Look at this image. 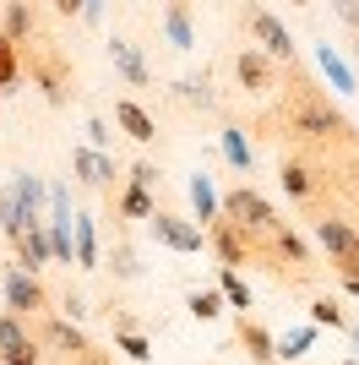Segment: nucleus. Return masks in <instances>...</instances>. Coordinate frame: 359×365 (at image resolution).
Here are the masks:
<instances>
[{"label":"nucleus","mask_w":359,"mask_h":365,"mask_svg":"<svg viewBox=\"0 0 359 365\" xmlns=\"http://www.w3.org/2000/svg\"><path fill=\"white\" fill-rule=\"evenodd\" d=\"M256 137L294 142L299 153H327V148H354V120L321 93V82L311 71L288 66L278 104L261 109V120H256Z\"/></svg>","instance_id":"nucleus-1"},{"label":"nucleus","mask_w":359,"mask_h":365,"mask_svg":"<svg viewBox=\"0 0 359 365\" xmlns=\"http://www.w3.org/2000/svg\"><path fill=\"white\" fill-rule=\"evenodd\" d=\"M28 55H22V66H28V82L38 93H44V104H71V88H76V66L71 55L60 44H49V38H33V44H22Z\"/></svg>","instance_id":"nucleus-2"},{"label":"nucleus","mask_w":359,"mask_h":365,"mask_svg":"<svg viewBox=\"0 0 359 365\" xmlns=\"http://www.w3.org/2000/svg\"><path fill=\"white\" fill-rule=\"evenodd\" d=\"M311 235L327 251L338 278H359V224L338 207H311Z\"/></svg>","instance_id":"nucleus-3"},{"label":"nucleus","mask_w":359,"mask_h":365,"mask_svg":"<svg viewBox=\"0 0 359 365\" xmlns=\"http://www.w3.org/2000/svg\"><path fill=\"white\" fill-rule=\"evenodd\" d=\"M256 262H267L272 273H278V284H288V289H299V284L316 278L311 245H305V235H294L288 224H278L267 240H256Z\"/></svg>","instance_id":"nucleus-4"},{"label":"nucleus","mask_w":359,"mask_h":365,"mask_svg":"<svg viewBox=\"0 0 359 365\" xmlns=\"http://www.w3.org/2000/svg\"><path fill=\"white\" fill-rule=\"evenodd\" d=\"M278 185L288 191V202H299V207H316L321 202V191H332L338 185V169H327L316 153H283V164H278Z\"/></svg>","instance_id":"nucleus-5"},{"label":"nucleus","mask_w":359,"mask_h":365,"mask_svg":"<svg viewBox=\"0 0 359 365\" xmlns=\"http://www.w3.org/2000/svg\"><path fill=\"white\" fill-rule=\"evenodd\" d=\"M239 28H245V44H256L261 55H272L278 66H299L294 61V38H288V28L278 22V16L261 6V0H239Z\"/></svg>","instance_id":"nucleus-6"},{"label":"nucleus","mask_w":359,"mask_h":365,"mask_svg":"<svg viewBox=\"0 0 359 365\" xmlns=\"http://www.w3.org/2000/svg\"><path fill=\"white\" fill-rule=\"evenodd\" d=\"M218 213L234 218V224L245 229L251 240H267L272 229L283 224V218H278V207H272V197H261L256 185H229L224 197H218Z\"/></svg>","instance_id":"nucleus-7"},{"label":"nucleus","mask_w":359,"mask_h":365,"mask_svg":"<svg viewBox=\"0 0 359 365\" xmlns=\"http://www.w3.org/2000/svg\"><path fill=\"white\" fill-rule=\"evenodd\" d=\"M229 71H234L239 93H251V98H267V93H278V88H283V71H288V66H278L272 55H261L256 44H245V49H234Z\"/></svg>","instance_id":"nucleus-8"},{"label":"nucleus","mask_w":359,"mask_h":365,"mask_svg":"<svg viewBox=\"0 0 359 365\" xmlns=\"http://www.w3.org/2000/svg\"><path fill=\"white\" fill-rule=\"evenodd\" d=\"M0 289H6V311H16L22 322H33V317H44V311H49V289H44V278L28 273V267H6Z\"/></svg>","instance_id":"nucleus-9"},{"label":"nucleus","mask_w":359,"mask_h":365,"mask_svg":"<svg viewBox=\"0 0 359 365\" xmlns=\"http://www.w3.org/2000/svg\"><path fill=\"white\" fill-rule=\"evenodd\" d=\"M33 344H38V349L44 354H60V360H88V333H82V327H76L71 317H38V333H33Z\"/></svg>","instance_id":"nucleus-10"},{"label":"nucleus","mask_w":359,"mask_h":365,"mask_svg":"<svg viewBox=\"0 0 359 365\" xmlns=\"http://www.w3.org/2000/svg\"><path fill=\"white\" fill-rule=\"evenodd\" d=\"M147 229H152L158 245H169V251H180V257H196V251L207 245V229L191 224V218H180V213H169V207H152Z\"/></svg>","instance_id":"nucleus-11"},{"label":"nucleus","mask_w":359,"mask_h":365,"mask_svg":"<svg viewBox=\"0 0 359 365\" xmlns=\"http://www.w3.org/2000/svg\"><path fill=\"white\" fill-rule=\"evenodd\" d=\"M207 245H212V257L224 262V267H234V273L256 262V240H251V235H245V229L234 224V218H224V213H218V218L207 224Z\"/></svg>","instance_id":"nucleus-12"},{"label":"nucleus","mask_w":359,"mask_h":365,"mask_svg":"<svg viewBox=\"0 0 359 365\" xmlns=\"http://www.w3.org/2000/svg\"><path fill=\"white\" fill-rule=\"evenodd\" d=\"M152 207H158L152 191H147V185H136V180H125L120 191H109V218H115V224H147Z\"/></svg>","instance_id":"nucleus-13"},{"label":"nucleus","mask_w":359,"mask_h":365,"mask_svg":"<svg viewBox=\"0 0 359 365\" xmlns=\"http://www.w3.org/2000/svg\"><path fill=\"white\" fill-rule=\"evenodd\" d=\"M71 175L82 185H93V191H115V158L109 153H98V148H71Z\"/></svg>","instance_id":"nucleus-14"},{"label":"nucleus","mask_w":359,"mask_h":365,"mask_svg":"<svg viewBox=\"0 0 359 365\" xmlns=\"http://www.w3.org/2000/svg\"><path fill=\"white\" fill-rule=\"evenodd\" d=\"M234 344L245 349V360H251V365H278V338H272V327H267V322L239 317V327H234Z\"/></svg>","instance_id":"nucleus-15"},{"label":"nucleus","mask_w":359,"mask_h":365,"mask_svg":"<svg viewBox=\"0 0 359 365\" xmlns=\"http://www.w3.org/2000/svg\"><path fill=\"white\" fill-rule=\"evenodd\" d=\"M0 33L11 38L16 49L38 38V6L33 0H0Z\"/></svg>","instance_id":"nucleus-16"},{"label":"nucleus","mask_w":359,"mask_h":365,"mask_svg":"<svg viewBox=\"0 0 359 365\" xmlns=\"http://www.w3.org/2000/svg\"><path fill=\"white\" fill-rule=\"evenodd\" d=\"M109 327H115V349L125 354V360H136V365L152 360V344H147V333L136 327L131 311H109Z\"/></svg>","instance_id":"nucleus-17"},{"label":"nucleus","mask_w":359,"mask_h":365,"mask_svg":"<svg viewBox=\"0 0 359 365\" xmlns=\"http://www.w3.org/2000/svg\"><path fill=\"white\" fill-rule=\"evenodd\" d=\"M11 245H16V267H28V273H44L49 262H55V257H49V229H44V218L28 224Z\"/></svg>","instance_id":"nucleus-18"},{"label":"nucleus","mask_w":359,"mask_h":365,"mask_svg":"<svg viewBox=\"0 0 359 365\" xmlns=\"http://www.w3.org/2000/svg\"><path fill=\"white\" fill-rule=\"evenodd\" d=\"M115 125H120L131 142H142V148H152V142H158V120H152L136 98H115Z\"/></svg>","instance_id":"nucleus-19"},{"label":"nucleus","mask_w":359,"mask_h":365,"mask_svg":"<svg viewBox=\"0 0 359 365\" xmlns=\"http://www.w3.org/2000/svg\"><path fill=\"white\" fill-rule=\"evenodd\" d=\"M109 61H115V71L131 82V88H152V71L147 61H142V49L131 44V38H109Z\"/></svg>","instance_id":"nucleus-20"},{"label":"nucleus","mask_w":359,"mask_h":365,"mask_svg":"<svg viewBox=\"0 0 359 365\" xmlns=\"http://www.w3.org/2000/svg\"><path fill=\"white\" fill-rule=\"evenodd\" d=\"M185 109H218V93H212V76L207 71H191V76H180L175 88H169Z\"/></svg>","instance_id":"nucleus-21"},{"label":"nucleus","mask_w":359,"mask_h":365,"mask_svg":"<svg viewBox=\"0 0 359 365\" xmlns=\"http://www.w3.org/2000/svg\"><path fill=\"white\" fill-rule=\"evenodd\" d=\"M98 267H109V273H115V284H136V278L147 273V267H142V257H136V245L125 240V235L109 245V262H98Z\"/></svg>","instance_id":"nucleus-22"},{"label":"nucleus","mask_w":359,"mask_h":365,"mask_svg":"<svg viewBox=\"0 0 359 365\" xmlns=\"http://www.w3.org/2000/svg\"><path fill=\"white\" fill-rule=\"evenodd\" d=\"M164 38H169L175 49H191V44H196L191 6H185V0H169V6H164Z\"/></svg>","instance_id":"nucleus-23"},{"label":"nucleus","mask_w":359,"mask_h":365,"mask_svg":"<svg viewBox=\"0 0 359 365\" xmlns=\"http://www.w3.org/2000/svg\"><path fill=\"white\" fill-rule=\"evenodd\" d=\"M218 142H224V158L239 169V175H251V164H256V153H251V142H245V125L239 120H224V131H218Z\"/></svg>","instance_id":"nucleus-24"},{"label":"nucleus","mask_w":359,"mask_h":365,"mask_svg":"<svg viewBox=\"0 0 359 365\" xmlns=\"http://www.w3.org/2000/svg\"><path fill=\"white\" fill-rule=\"evenodd\" d=\"M191 207H196V224H202V229L218 218V191H212V175H191Z\"/></svg>","instance_id":"nucleus-25"},{"label":"nucleus","mask_w":359,"mask_h":365,"mask_svg":"<svg viewBox=\"0 0 359 365\" xmlns=\"http://www.w3.org/2000/svg\"><path fill=\"white\" fill-rule=\"evenodd\" d=\"M16 82H22V49L0 33V93H16Z\"/></svg>","instance_id":"nucleus-26"},{"label":"nucleus","mask_w":359,"mask_h":365,"mask_svg":"<svg viewBox=\"0 0 359 365\" xmlns=\"http://www.w3.org/2000/svg\"><path fill=\"white\" fill-rule=\"evenodd\" d=\"M316 66L332 76V88H338V93H354V71H348V66L332 55V44H316Z\"/></svg>","instance_id":"nucleus-27"},{"label":"nucleus","mask_w":359,"mask_h":365,"mask_svg":"<svg viewBox=\"0 0 359 365\" xmlns=\"http://www.w3.org/2000/svg\"><path fill=\"white\" fill-rule=\"evenodd\" d=\"M185 311H191L196 322H218V311H224V294H218V289H191V294H185Z\"/></svg>","instance_id":"nucleus-28"},{"label":"nucleus","mask_w":359,"mask_h":365,"mask_svg":"<svg viewBox=\"0 0 359 365\" xmlns=\"http://www.w3.org/2000/svg\"><path fill=\"white\" fill-rule=\"evenodd\" d=\"M218 294H224V305H234L239 317L251 311V289H245V278H239L234 267H224V278H218Z\"/></svg>","instance_id":"nucleus-29"},{"label":"nucleus","mask_w":359,"mask_h":365,"mask_svg":"<svg viewBox=\"0 0 359 365\" xmlns=\"http://www.w3.org/2000/svg\"><path fill=\"white\" fill-rule=\"evenodd\" d=\"M76 267H98V235H93V218H76Z\"/></svg>","instance_id":"nucleus-30"},{"label":"nucleus","mask_w":359,"mask_h":365,"mask_svg":"<svg viewBox=\"0 0 359 365\" xmlns=\"http://www.w3.org/2000/svg\"><path fill=\"white\" fill-rule=\"evenodd\" d=\"M22 344H33L22 317H16V311H0V349H22Z\"/></svg>","instance_id":"nucleus-31"},{"label":"nucleus","mask_w":359,"mask_h":365,"mask_svg":"<svg viewBox=\"0 0 359 365\" xmlns=\"http://www.w3.org/2000/svg\"><path fill=\"white\" fill-rule=\"evenodd\" d=\"M311 327H299V333H288V338H278V360L283 365H294V360H305V349H311Z\"/></svg>","instance_id":"nucleus-32"},{"label":"nucleus","mask_w":359,"mask_h":365,"mask_svg":"<svg viewBox=\"0 0 359 365\" xmlns=\"http://www.w3.org/2000/svg\"><path fill=\"white\" fill-rule=\"evenodd\" d=\"M311 317L321 322V327H348V317L338 311V300H332V294H321V300L311 305Z\"/></svg>","instance_id":"nucleus-33"},{"label":"nucleus","mask_w":359,"mask_h":365,"mask_svg":"<svg viewBox=\"0 0 359 365\" xmlns=\"http://www.w3.org/2000/svg\"><path fill=\"white\" fill-rule=\"evenodd\" d=\"M0 365H44L38 344H22V349H0Z\"/></svg>","instance_id":"nucleus-34"},{"label":"nucleus","mask_w":359,"mask_h":365,"mask_svg":"<svg viewBox=\"0 0 359 365\" xmlns=\"http://www.w3.org/2000/svg\"><path fill=\"white\" fill-rule=\"evenodd\" d=\"M131 180L152 191V185H158V164H152V158H136V164H131Z\"/></svg>","instance_id":"nucleus-35"},{"label":"nucleus","mask_w":359,"mask_h":365,"mask_svg":"<svg viewBox=\"0 0 359 365\" xmlns=\"http://www.w3.org/2000/svg\"><path fill=\"white\" fill-rule=\"evenodd\" d=\"M49 11H55L60 22H82V0H49Z\"/></svg>","instance_id":"nucleus-36"},{"label":"nucleus","mask_w":359,"mask_h":365,"mask_svg":"<svg viewBox=\"0 0 359 365\" xmlns=\"http://www.w3.org/2000/svg\"><path fill=\"white\" fill-rule=\"evenodd\" d=\"M88 148H98V153L109 148V125L98 120V115H93V120H88Z\"/></svg>","instance_id":"nucleus-37"},{"label":"nucleus","mask_w":359,"mask_h":365,"mask_svg":"<svg viewBox=\"0 0 359 365\" xmlns=\"http://www.w3.org/2000/svg\"><path fill=\"white\" fill-rule=\"evenodd\" d=\"M104 6H109V0H82V22L98 28V22H104Z\"/></svg>","instance_id":"nucleus-38"},{"label":"nucleus","mask_w":359,"mask_h":365,"mask_svg":"<svg viewBox=\"0 0 359 365\" xmlns=\"http://www.w3.org/2000/svg\"><path fill=\"white\" fill-rule=\"evenodd\" d=\"M332 11H338V16H343V22H348V28L359 33V0H338V6H332Z\"/></svg>","instance_id":"nucleus-39"},{"label":"nucleus","mask_w":359,"mask_h":365,"mask_svg":"<svg viewBox=\"0 0 359 365\" xmlns=\"http://www.w3.org/2000/svg\"><path fill=\"white\" fill-rule=\"evenodd\" d=\"M82 311H88V305H82V294L66 289V317H82Z\"/></svg>","instance_id":"nucleus-40"},{"label":"nucleus","mask_w":359,"mask_h":365,"mask_svg":"<svg viewBox=\"0 0 359 365\" xmlns=\"http://www.w3.org/2000/svg\"><path fill=\"white\" fill-rule=\"evenodd\" d=\"M82 365H115V354H104V349H88V360Z\"/></svg>","instance_id":"nucleus-41"},{"label":"nucleus","mask_w":359,"mask_h":365,"mask_svg":"<svg viewBox=\"0 0 359 365\" xmlns=\"http://www.w3.org/2000/svg\"><path fill=\"white\" fill-rule=\"evenodd\" d=\"M343 289H348V300H359V278H343Z\"/></svg>","instance_id":"nucleus-42"},{"label":"nucleus","mask_w":359,"mask_h":365,"mask_svg":"<svg viewBox=\"0 0 359 365\" xmlns=\"http://www.w3.org/2000/svg\"><path fill=\"white\" fill-rule=\"evenodd\" d=\"M354 61H359V33H354Z\"/></svg>","instance_id":"nucleus-43"},{"label":"nucleus","mask_w":359,"mask_h":365,"mask_svg":"<svg viewBox=\"0 0 359 365\" xmlns=\"http://www.w3.org/2000/svg\"><path fill=\"white\" fill-rule=\"evenodd\" d=\"M0 207H6V185H0Z\"/></svg>","instance_id":"nucleus-44"},{"label":"nucleus","mask_w":359,"mask_h":365,"mask_svg":"<svg viewBox=\"0 0 359 365\" xmlns=\"http://www.w3.org/2000/svg\"><path fill=\"white\" fill-rule=\"evenodd\" d=\"M288 6H305V0H288Z\"/></svg>","instance_id":"nucleus-45"},{"label":"nucleus","mask_w":359,"mask_h":365,"mask_svg":"<svg viewBox=\"0 0 359 365\" xmlns=\"http://www.w3.org/2000/svg\"><path fill=\"white\" fill-rule=\"evenodd\" d=\"M343 365H359V360H343Z\"/></svg>","instance_id":"nucleus-46"},{"label":"nucleus","mask_w":359,"mask_h":365,"mask_svg":"<svg viewBox=\"0 0 359 365\" xmlns=\"http://www.w3.org/2000/svg\"><path fill=\"white\" fill-rule=\"evenodd\" d=\"M185 6H191V0H185Z\"/></svg>","instance_id":"nucleus-47"},{"label":"nucleus","mask_w":359,"mask_h":365,"mask_svg":"<svg viewBox=\"0 0 359 365\" xmlns=\"http://www.w3.org/2000/svg\"><path fill=\"white\" fill-rule=\"evenodd\" d=\"M278 365H283V360H278Z\"/></svg>","instance_id":"nucleus-48"}]
</instances>
